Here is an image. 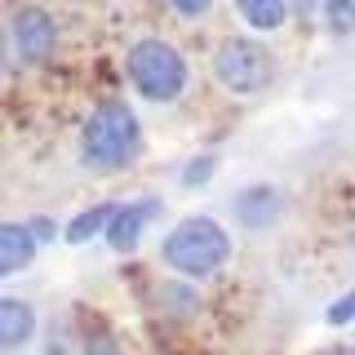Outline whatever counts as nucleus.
<instances>
[{
	"instance_id": "obj_18",
	"label": "nucleus",
	"mask_w": 355,
	"mask_h": 355,
	"mask_svg": "<svg viewBox=\"0 0 355 355\" xmlns=\"http://www.w3.org/2000/svg\"><path fill=\"white\" fill-rule=\"evenodd\" d=\"M347 355H355V351H347Z\"/></svg>"
},
{
	"instance_id": "obj_14",
	"label": "nucleus",
	"mask_w": 355,
	"mask_h": 355,
	"mask_svg": "<svg viewBox=\"0 0 355 355\" xmlns=\"http://www.w3.org/2000/svg\"><path fill=\"white\" fill-rule=\"evenodd\" d=\"M324 320H329V324H333V329H342V324H351V320H355V288H351V293H342V297H338V302H333V306L324 311Z\"/></svg>"
},
{
	"instance_id": "obj_5",
	"label": "nucleus",
	"mask_w": 355,
	"mask_h": 355,
	"mask_svg": "<svg viewBox=\"0 0 355 355\" xmlns=\"http://www.w3.org/2000/svg\"><path fill=\"white\" fill-rule=\"evenodd\" d=\"M9 31H14V49H18V58L27 67L49 62L53 44H58V22H53V14L40 9V5H22L14 14V27Z\"/></svg>"
},
{
	"instance_id": "obj_13",
	"label": "nucleus",
	"mask_w": 355,
	"mask_h": 355,
	"mask_svg": "<svg viewBox=\"0 0 355 355\" xmlns=\"http://www.w3.org/2000/svg\"><path fill=\"white\" fill-rule=\"evenodd\" d=\"M214 169H218V160H214V155H196V160L182 169V182H187V187H205Z\"/></svg>"
},
{
	"instance_id": "obj_11",
	"label": "nucleus",
	"mask_w": 355,
	"mask_h": 355,
	"mask_svg": "<svg viewBox=\"0 0 355 355\" xmlns=\"http://www.w3.org/2000/svg\"><path fill=\"white\" fill-rule=\"evenodd\" d=\"M116 209H120L116 200H107V205H89L80 218L67 222V231H62L67 244H85V240H94L98 231H107V227H111V218H116Z\"/></svg>"
},
{
	"instance_id": "obj_19",
	"label": "nucleus",
	"mask_w": 355,
	"mask_h": 355,
	"mask_svg": "<svg viewBox=\"0 0 355 355\" xmlns=\"http://www.w3.org/2000/svg\"><path fill=\"white\" fill-rule=\"evenodd\" d=\"M351 249H355V244H351Z\"/></svg>"
},
{
	"instance_id": "obj_17",
	"label": "nucleus",
	"mask_w": 355,
	"mask_h": 355,
	"mask_svg": "<svg viewBox=\"0 0 355 355\" xmlns=\"http://www.w3.org/2000/svg\"><path fill=\"white\" fill-rule=\"evenodd\" d=\"M288 5H293V9H311V5H315V0H288Z\"/></svg>"
},
{
	"instance_id": "obj_4",
	"label": "nucleus",
	"mask_w": 355,
	"mask_h": 355,
	"mask_svg": "<svg viewBox=\"0 0 355 355\" xmlns=\"http://www.w3.org/2000/svg\"><path fill=\"white\" fill-rule=\"evenodd\" d=\"M214 76H218V85L227 89V94H236V98H253V94H262V89L271 85V76H275V58L266 53V44H262V40L231 36V40H222V44H218V53H214Z\"/></svg>"
},
{
	"instance_id": "obj_9",
	"label": "nucleus",
	"mask_w": 355,
	"mask_h": 355,
	"mask_svg": "<svg viewBox=\"0 0 355 355\" xmlns=\"http://www.w3.org/2000/svg\"><path fill=\"white\" fill-rule=\"evenodd\" d=\"M31 333H36V311L22 297H5L0 302V351H18Z\"/></svg>"
},
{
	"instance_id": "obj_16",
	"label": "nucleus",
	"mask_w": 355,
	"mask_h": 355,
	"mask_svg": "<svg viewBox=\"0 0 355 355\" xmlns=\"http://www.w3.org/2000/svg\"><path fill=\"white\" fill-rule=\"evenodd\" d=\"M85 355H120V342L111 338V333H94V338L85 342Z\"/></svg>"
},
{
	"instance_id": "obj_2",
	"label": "nucleus",
	"mask_w": 355,
	"mask_h": 355,
	"mask_svg": "<svg viewBox=\"0 0 355 355\" xmlns=\"http://www.w3.org/2000/svg\"><path fill=\"white\" fill-rule=\"evenodd\" d=\"M160 262L178 275L209 280L231 262V236L214 218H182L169 236L160 240Z\"/></svg>"
},
{
	"instance_id": "obj_15",
	"label": "nucleus",
	"mask_w": 355,
	"mask_h": 355,
	"mask_svg": "<svg viewBox=\"0 0 355 355\" xmlns=\"http://www.w3.org/2000/svg\"><path fill=\"white\" fill-rule=\"evenodd\" d=\"M169 5V14H178V18H205L209 9H214V0H164Z\"/></svg>"
},
{
	"instance_id": "obj_8",
	"label": "nucleus",
	"mask_w": 355,
	"mask_h": 355,
	"mask_svg": "<svg viewBox=\"0 0 355 355\" xmlns=\"http://www.w3.org/2000/svg\"><path fill=\"white\" fill-rule=\"evenodd\" d=\"M40 249V236L36 227H22V222H5L0 227V275H14L22 271Z\"/></svg>"
},
{
	"instance_id": "obj_10",
	"label": "nucleus",
	"mask_w": 355,
	"mask_h": 355,
	"mask_svg": "<svg viewBox=\"0 0 355 355\" xmlns=\"http://www.w3.org/2000/svg\"><path fill=\"white\" fill-rule=\"evenodd\" d=\"M288 0H236V14L249 22L253 31H280L288 18Z\"/></svg>"
},
{
	"instance_id": "obj_7",
	"label": "nucleus",
	"mask_w": 355,
	"mask_h": 355,
	"mask_svg": "<svg viewBox=\"0 0 355 355\" xmlns=\"http://www.w3.org/2000/svg\"><path fill=\"white\" fill-rule=\"evenodd\" d=\"M155 209H160V200H133V205H120V209H116V218H111V227L103 231V236H107V249L129 253L133 244L142 240V227L151 222Z\"/></svg>"
},
{
	"instance_id": "obj_6",
	"label": "nucleus",
	"mask_w": 355,
	"mask_h": 355,
	"mask_svg": "<svg viewBox=\"0 0 355 355\" xmlns=\"http://www.w3.org/2000/svg\"><path fill=\"white\" fill-rule=\"evenodd\" d=\"M231 214H236V222L244 231H266L284 214V196H280V187H271V182H253V187H244V191H236Z\"/></svg>"
},
{
	"instance_id": "obj_1",
	"label": "nucleus",
	"mask_w": 355,
	"mask_h": 355,
	"mask_svg": "<svg viewBox=\"0 0 355 355\" xmlns=\"http://www.w3.org/2000/svg\"><path fill=\"white\" fill-rule=\"evenodd\" d=\"M138 151H142V125H138V116H133V107L107 98V103H98L89 111V120L80 129V160L94 173L129 169V164L138 160Z\"/></svg>"
},
{
	"instance_id": "obj_12",
	"label": "nucleus",
	"mask_w": 355,
	"mask_h": 355,
	"mask_svg": "<svg viewBox=\"0 0 355 355\" xmlns=\"http://www.w3.org/2000/svg\"><path fill=\"white\" fill-rule=\"evenodd\" d=\"M320 14L333 36H355V0H320Z\"/></svg>"
},
{
	"instance_id": "obj_3",
	"label": "nucleus",
	"mask_w": 355,
	"mask_h": 355,
	"mask_svg": "<svg viewBox=\"0 0 355 355\" xmlns=\"http://www.w3.org/2000/svg\"><path fill=\"white\" fill-rule=\"evenodd\" d=\"M125 76L133 85V94L142 103H178L191 85V67H187V53L169 40H138L125 58Z\"/></svg>"
}]
</instances>
